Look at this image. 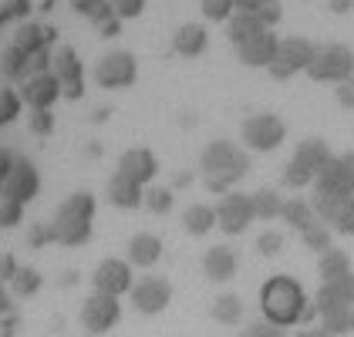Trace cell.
Masks as SVG:
<instances>
[{
  "mask_svg": "<svg viewBox=\"0 0 354 337\" xmlns=\"http://www.w3.org/2000/svg\"><path fill=\"white\" fill-rule=\"evenodd\" d=\"M260 310H263V320H270L277 327L310 324L317 317L314 300H307L304 287L287 273H277L260 287Z\"/></svg>",
  "mask_w": 354,
  "mask_h": 337,
  "instance_id": "1",
  "label": "cell"
},
{
  "mask_svg": "<svg viewBox=\"0 0 354 337\" xmlns=\"http://www.w3.org/2000/svg\"><path fill=\"white\" fill-rule=\"evenodd\" d=\"M199 172H203V186L213 196H223V193L236 189V182L250 172V155L236 142L213 139L199 152Z\"/></svg>",
  "mask_w": 354,
  "mask_h": 337,
  "instance_id": "2",
  "label": "cell"
},
{
  "mask_svg": "<svg viewBox=\"0 0 354 337\" xmlns=\"http://www.w3.org/2000/svg\"><path fill=\"white\" fill-rule=\"evenodd\" d=\"M95 193L88 189H75L57 202L55 216L48 220V229H51V243H61V247H82L91 240V229H95Z\"/></svg>",
  "mask_w": 354,
  "mask_h": 337,
  "instance_id": "3",
  "label": "cell"
},
{
  "mask_svg": "<svg viewBox=\"0 0 354 337\" xmlns=\"http://www.w3.org/2000/svg\"><path fill=\"white\" fill-rule=\"evenodd\" d=\"M314 55H317V44H314L310 37H300V34L280 37L277 55H273L267 71H270V78H277V81H290L294 75H300V71L310 68Z\"/></svg>",
  "mask_w": 354,
  "mask_h": 337,
  "instance_id": "4",
  "label": "cell"
},
{
  "mask_svg": "<svg viewBox=\"0 0 354 337\" xmlns=\"http://www.w3.org/2000/svg\"><path fill=\"white\" fill-rule=\"evenodd\" d=\"M307 78L324 84H341L354 78V51L348 44H317V55L307 68Z\"/></svg>",
  "mask_w": 354,
  "mask_h": 337,
  "instance_id": "5",
  "label": "cell"
},
{
  "mask_svg": "<svg viewBox=\"0 0 354 337\" xmlns=\"http://www.w3.org/2000/svg\"><path fill=\"white\" fill-rule=\"evenodd\" d=\"M240 139H243V145L246 148H253V152H273V148H280L283 139H287V125H283L280 115L257 112L243 122Z\"/></svg>",
  "mask_w": 354,
  "mask_h": 337,
  "instance_id": "6",
  "label": "cell"
},
{
  "mask_svg": "<svg viewBox=\"0 0 354 337\" xmlns=\"http://www.w3.org/2000/svg\"><path fill=\"white\" fill-rule=\"evenodd\" d=\"M95 81L105 91H122L138 81V57L132 51H109L95 64Z\"/></svg>",
  "mask_w": 354,
  "mask_h": 337,
  "instance_id": "7",
  "label": "cell"
},
{
  "mask_svg": "<svg viewBox=\"0 0 354 337\" xmlns=\"http://www.w3.org/2000/svg\"><path fill=\"white\" fill-rule=\"evenodd\" d=\"M257 220L253 213V199L250 193H240V189H230L223 193L216 202V226L226 233V236H240L250 229V223Z\"/></svg>",
  "mask_w": 354,
  "mask_h": 337,
  "instance_id": "8",
  "label": "cell"
},
{
  "mask_svg": "<svg viewBox=\"0 0 354 337\" xmlns=\"http://www.w3.org/2000/svg\"><path fill=\"white\" fill-rule=\"evenodd\" d=\"M136 283V273H132V263L129 260H118V256H109L95 267L91 273V287L95 293H109V297H122L129 293Z\"/></svg>",
  "mask_w": 354,
  "mask_h": 337,
  "instance_id": "9",
  "label": "cell"
},
{
  "mask_svg": "<svg viewBox=\"0 0 354 337\" xmlns=\"http://www.w3.org/2000/svg\"><path fill=\"white\" fill-rule=\"evenodd\" d=\"M129 297H132L138 314L156 317V314H162L172 304V283L165 280V277H142V280L132 283Z\"/></svg>",
  "mask_w": 354,
  "mask_h": 337,
  "instance_id": "10",
  "label": "cell"
},
{
  "mask_svg": "<svg viewBox=\"0 0 354 337\" xmlns=\"http://www.w3.org/2000/svg\"><path fill=\"white\" fill-rule=\"evenodd\" d=\"M122 307H118V297L109 293H91L82 304V327L88 334H109L111 327L118 324Z\"/></svg>",
  "mask_w": 354,
  "mask_h": 337,
  "instance_id": "11",
  "label": "cell"
},
{
  "mask_svg": "<svg viewBox=\"0 0 354 337\" xmlns=\"http://www.w3.org/2000/svg\"><path fill=\"white\" fill-rule=\"evenodd\" d=\"M159 172V159L152 148H129L118 155V166H115V175L136 182V186H149Z\"/></svg>",
  "mask_w": 354,
  "mask_h": 337,
  "instance_id": "12",
  "label": "cell"
},
{
  "mask_svg": "<svg viewBox=\"0 0 354 337\" xmlns=\"http://www.w3.org/2000/svg\"><path fill=\"white\" fill-rule=\"evenodd\" d=\"M277 44H280V37L263 28L257 30L253 37H246L243 44H236V55H240V61L246 68H270L273 55H277Z\"/></svg>",
  "mask_w": 354,
  "mask_h": 337,
  "instance_id": "13",
  "label": "cell"
},
{
  "mask_svg": "<svg viewBox=\"0 0 354 337\" xmlns=\"http://www.w3.org/2000/svg\"><path fill=\"white\" fill-rule=\"evenodd\" d=\"M125 250H129V263H132V267L149 270V267H156V263L162 260V240H159L156 233H136Z\"/></svg>",
  "mask_w": 354,
  "mask_h": 337,
  "instance_id": "14",
  "label": "cell"
},
{
  "mask_svg": "<svg viewBox=\"0 0 354 337\" xmlns=\"http://www.w3.org/2000/svg\"><path fill=\"white\" fill-rule=\"evenodd\" d=\"M209 48V30L203 24H183L172 34V51L179 57H199Z\"/></svg>",
  "mask_w": 354,
  "mask_h": 337,
  "instance_id": "15",
  "label": "cell"
},
{
  "mask_svg": "<svg viewBox=\"0 0 354 337\" xmlns=\"http://www.w3.org/2000/svg\"><path fill=\"white\" fill-rule=\"evenodd\" d=\"M203 273L209 280L226 283L236 273V253L230 250V247H209V250L203 253Z\"/></svg>",
  "mask_w": 354,
  "mask_h": 337,
  "instance_id": "16",
  "label": "cell"
},
{
  "mask_svg": "<svg viewBox=\"0 0 354 337\" xmlns=\"http://www.w3.org/2000/svg\"><path fill=\"white\" fill-rule=\"evenodd\" d=\"M105 196H109V202L115 209H138L145 202V186H136V182H129L122 175H111Z\"/></svg>",
  "mask_w": 354,
  "mask_h": 337,
  "instance_id": "17",
  "label": "cell"
},
{
  "mask_svg": "<svg viewBox=\"0 0 354 337\" xmlns=\"http://www.w3.org/2000/svg\"><path fill=\"white\" fill-rule=\"evenodd\" d=\"M294 159L304 162L314 175H321V168H327V162L334 159V152H330V145H327L324 139H304V142H297V148H294Z\"/></svg>",
  "mask_w": 354,
  "mask_h": 337,
  "instance_id": "18",
  "label": "cell"
},
{
  "mask_svg": "<svg viewBox=\"0 0 354 337\" xmlns=\"http://www.w3.org/2000/svg\"><path fill=\"white\" fill-rule=\"evenodd\" d=\"M183 226H186V233H192V236H206L216 226V206H209V202H192V206H186Z\"/></svg>",
  "mask_w": 354,
  "mask_h": 337,
  "instance_id": "19",
  "label": "cell"
},
{
  "mask_svg": "<svg viewBox=\"0 0 354 337\" xmlns=\"http://www.w3.org/2000/svg\"><path fill=\"white\" fill-rule=\"evenodd\" d=\"M280 220L290 226V229H297V233H304L307 226L317 223V213H314V206H310V199H297L290 196L287 202H283V213H280Z\"/></svg>",
  "mask_w": 354,
  "mask_h": 337,
  "instance_id": "20",
  "label": "cell"
},
{
  "mask_svg": "<svg viewBox=\"0 0 354 337\" xmlns=\"http://www.w3.org/2000/svg\"><path fill=\"white\" fill-rule=\"evenodd\" d=\"M250 199H253V213H257V220H263V223L280 220V213H283V202H287V199L280 196V189H270V186H263V189L250 193Z\"/></svg>",
  "mask_w": 354,
  "mask_h": 337,
  "instance_id": "21",
  "label": "cell"
},
{
  "mask_svg": "<svg viewBox=\"0 0 354 337\" xmlns=\"http://www.w3.org/2000/svg\"><path fill=\"white\" fill-rule=\"evenodd\" d=\"M348 270H351V256H348L344 250H337V247H330V250H324L321 256H317V273H321V280L324 283L344 277Z\"/></svg>",
  "mask_w": 354,
  "mask_h": 337,
  "instance_id": "22",
  "label": "cell"
},
{
  "mask_svg": "<svg viewBox=\"0 0 354 337\" xmlns=\"http://www.w3.org/2000/svg\"><path fill=\"white\" fill-rule=\"evenodd\" d=\"M213 320L226 324V327H236L243 320V300L236 293H219L213 300Z\"/></svg>",
  "mask_w": 354,
  "mask_h": 337,
  "instance_id": "23",
  "label": "cell"
},
{
  "mask_svg": "<svg viewBox=\"0 0 354 337\" xmlns=\"http://www.w3.org/2000/svg\"><path fill=\"white\" fill-rule=\"evenodd\" d=\"M10 290L17 293V297H34L41 287H44V277H41V270H34V267H21L17 263V270H14V277H10Z\"/></svg>",
  "mask_w": 354,
  "mask_h": 337,
  "instance_id": "24",
  "label": "cell"
},
{
  "mask_svg": "<svg viewBox=\"0 0 354 337\" xmlns=\"http://www.w3.org/2000/svg\"><path fill=\"white\" fill-rule=\"evenodd\" d=\"M300 240H304V247H307V250L321 256L324 250H330V247H334V243H330V240H334V229H330L324 220H317L314 226H307V229L300 233Z\"/></svg>",
  "mask_w": 354,
  "mask_h": 337,
  "instance_id": "25",
  "label": "cell"
},
{
  "mask_svg": "<svg viewBox=\"0 0 354 337\" xmlns=\"http://www.w3.org/2000/svg\"><path fill=\"white\" fill-rule=\"evenodd\" d=\"M280 179H283V186H287V189H307V186H314V179H317V175L304 166V162H297V159L290 155V162L283 166V175H280Z\"/></svg>",
  "mask_w": 354,
  "mask_h": 337,
  "instance_id": "26",
  "label": "cell"
},
{
  "mask_svg": "<svg viewBox=\"0 0 354 337\" xmlns=\"http://www.w3.org/2000/svg\"><path fill=\"white\" fill-rule=\"evenodd\" d=\"M172 202H176V196H172V189H162V186H152V189H145V209L149 213H156V216H165L169 209H172Z\"/></svg>",
  "mask_w": 354,
  "mask_h": 337,
  "instance_id": "27",
  "label": "cell"
},
{
  "mask_svg": "<svg viewBox=\"0 0 354 337\" xmlns=\"http://www.w3.org/2000/svg\"><path fill=\"white\" fill-rule=\"evenodd\" d=\"M327 226H330L334 233H341V236H354V196H348L341 202V209L334 213V220Z\"/></svg>",
  "mask_w": 354,
  "mask_h": 337,
  "instance_id": "28",
  "label": "cell"
},
{
  "mask_svg": "<svg viewBox=\"0 0 354 337\" xmlns=\"http://www.w3.org/2000/svg\"><path fill=\"white\" fill-rule=\"evenodd\" d=\"M257 253L260 256H280L283 253V233L280 229H263L257 236Z\"/></svg>",
  "mask_w": 354,
  "mask_h": 337,
  "instance_id": "29",
  "label": "cell"
},
{
  "mask_svg": "<svg viewBox=\"0 0 354 337\" xmlns=\"http://www.w3.org/2000/svg\"><path fill=\"white\" fill-rule=\"evenodd\" d=\"M334 168H337L341 182H344V186L354 193V148H351V152H344V155H334Z\"/></svg>",
  "mask_w": 354,
  "mask_h": 337,
  "instance_id": "30",
  "label": "cell"
},
{
  "mask_svg": "<svg viewBox=\"0 0 354 337\" xmlns=\"http://www.w3.org/2000/svg\"><path fill=\"white\" fill-rule=\"evenodd\" d=\"M51 243V229L48 223H28V247L30 250H44Z\"/></svg>",
  "mask_w": 354,
  "mask_h": 337,
  "instance_id": "31",
  "label": "cell"
},
{
  "mask_svg": "<svg viewBox=\"0 0 354 337\" xmlns=\"http://www.w3.org/2000/svg\"><path fill=\"white\" fill-rule=\"evenodd\" d=\"M240 337H287V331L277 327V324H270V320H257V324H250Z\"/></svg>",
  "mask_w": 354,
  "mask_h": 337,
  "instance_id": "32",
  "label": "cell"
},
{
  "mask_svg": "<svg viewBox=\"0 0 354 337\" xmlns=\"http://www.w3.org/2000/svg\"><path fill=\"white\" fill-rule=\"evenodd\" d=\"M330 287H334V290H337V293L354 307V270H348V273L337 277V280H330Z\"/></svg>",
  "mask_w": 354,
  "mask_h": 337,
  "instance_id": "33",
  "label": "cell"
},
{
  "mask_svg": "<svg viewBox=\"0 0 354 337\" xmlns=\"http://www.w3.org/2000/svg\"><path fill=\"white\" fill-rule=\"evenodd\" d=\"M334 98H337V105H341V108H354V78L334 84Z\"/></svg>",
  "mask_w": 354,
  "mask_h": 337,
  "instance_id": "34",
  "label": "cell"
},
{
  "mask_svg": "<svg viewBox=\"0 0 354 337\" xmlns=\"http://www.w3.org/2000/svg\"><path fill=\"white\" fill-rule=\"evenodd\" d=\"M297 337H334L324 324H304V331H297Z\"/></svg>",
  "mask_w": 354,
  "mask_h": 337,
  "instance_id": "35",
  "label": "cell"
},
{
  "mask_svg": "<svg viewBox=\"0 0 354 337\" xmlns=\"http://www.w3.org/2000/svg\"><path fill=\"white\" fill-rule=\"evenodd\" d=\"M327 7H330V14H351L354 10V0H327Z\"/></svg>",
  "mask_w": 354,
  "mask_h": 337,
  "instance_id": "36",
  "label": "cell"
},
{
  "mask_svg": "<svg viewBox=\"0 0 354 337\" xmlns=\"http://www.w3.org/2000/svg\"><path fill=\"white\" fill-rule=\"evenodd\" d=\"M351 334H354V307H351Z\"/></svg>",
  "mask_w": 354,
  "mask_h": 337,
  "instance_id": "37",
  "label": "cell"
}]
</instances>
